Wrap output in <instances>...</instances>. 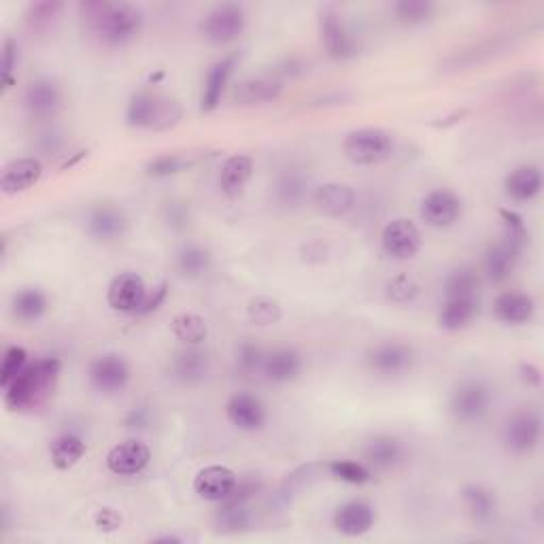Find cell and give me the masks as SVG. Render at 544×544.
Returning <instances> with one entry per match:
<instances>
[{"instance_id": "cell-1", "label": "cell", "mask_w": 544, "mask_h": 544, "mask_svg": "<svg viewBox=\"0 0 544 544\" xmlns=\"http://www.w3.org/2000/svg\"><path fill=\"white\" fill-rule=\"evenodd\" d=\"M85 22L92 28L98 41L107 47H126L139 39L145 26V13L132 3H107L92 0L79 5Z\"/></svg>"}, {"instance_id": "cell-2", "label": "cell", "mask_w": 544, "mask_h": 544, "mask_svg": "<svg viewBox=\"0 0 544 544\" xmlns=\"http://www.w3.org/2000/svg\"><path fill=\"white\" fill-rule=\"evenodd\" d=\"M62 362L58 357H41L30 362L28 368L9 387L3 389V404L11 413H24L41 406L60 379Z\"/></svg>"}, {"instance_id": "cell-3", "label": "cell", "mask_w": 544, "mask_h": 544, "mask_svg": "<svg viewBox=\"0 0 544 544\" xmlns=\"http://www.w3.org/2000/svg\"><path fill=\"white\" fill-rule=\"evenodd\" d=\"M183 119L181 102L156 90L134 92L126 105V124L136 130L164 132Z\"/></svg>"}, {"instance_id": "cell-4", "label": "cell", "mask_w": 544, "mask_h": 544, "mask_svg": "<svg viewBox=\"0 0 544 544\" xmlns=\"http://www.w3.org/2000/svg\"><path fill=\"white\" fill-rule=\"evenodd\" d=\"M396 139L385 128L364 126L345 134L343 153L355 166H377L394 156Z\"/></svg>"}, {"instance_id": "cell-5", "label": "cell", "mask_w": 544, "mask_h": 544, "mask_svg": "<svg viewBox=\"0 0 544 544\" xmlns=\"http://www.w3.org/2000/svg\"><path fill=\"white\" fill-rule=\"evenodd\" d=\"M491 387L483 379L466 377L451 389L449 411L459 423H479L491 408Z\"/></svg>"}, {"instance_id": "cell-6", "label": "cell", "mask_w": 544, "mask_h": 544, "mask_svg": "<svg viewBox=\"0 0 544 544\" xmlns=\"http://www.w3.org/2000/svg\"><path fill=\"white\" fill-rule=\"evenodd\" d=\"M247 28V11L238 3H219L204 13L200 34L213 45H228L243 37Z\"/></svg>"}, {"instance_id": "cell-7", "label": "cell", "mask_w": 544, "mask_h": 544, "mask_svg": "<svg viewBox=\"0 0 544 544\" xmlns=\"http://www.w3.org/2000/svg\"><path fill=\"white\" fill-rule=\"evenodd\" d=\"M319 37L323 51L334 62H347L360 54V43L353 37L343 13L334 7H323L319 13Z\"/></svg>"}, {"instance_id": "cell-8", "label": "cell", "mask_w": 544, "mask_h": 544, "mask_svg": "<svg viewBox=\"0 0 544 544\" xmlns=\"http://www.w3.org/2000/svg\"><path fill=\"white\" fill-rule=\"evenodd\" d=\"M542 438V417L534 408H519L510 413L502 428L504 449L513 455H530Z\"/></svg>"}, {"instance_id": "cell-9", "label": "cell", "mask_w": 544, "mask_h": 544, "mask_svg": "<svg viewBox=\"0 0 544 544\" xmlns=\"http://www.w3.org/2000/svg\"><path fill=\"white\" fill-rule=\"evenodd\" d=\"M132 368L124 355L100 353L88 366V383L102 396H115L130 385Z\"/></svg>"}, {"instance_id": "cell-10", "label": "cell", "mask_w": 544, "mask_h": 544, "mask_svg": "<svg viewBox=\"0 0 544 544\" xmlns=\"http://www.w3.org/2000/svg\"><path fill=\"white\" fill-rule=\"evenodd\" d=\"M83 230L98 243H115L128 234L130 217L117 204L98 202L85 213Z\"/></svg>"}, {"instance_id": "cell-11", "label": "cell", "mask_w": 544, "mask_h": 544, "mask_svg": "<svg viewBox=\"0 0 544 544\" xmlns=\"http://www.w3.org/2000/svg\"><path fill=\"white\" fill-rule=\"evenodd\" d=\"M423 247V234L413 219L396 217L381 232V249L396 262L413 260Z\"/></svg>"}, {"instance_id": "cell-12", "label": "cell", "mask_w": 544, "mask_h": 544, "mask_svg": "<svg viewBox=\"0 0 544 544\" xmlns=\"http://www.w3.org/2000/svg\"><path fill=\"white\" fill-rule=\"evenodd\" d=\"M462 213L464 200L449 187H436V190L425 194L419 204L421 221L434 230H447L455 226Z\"/></svg>"}, {"instance_id": "cell-13", "label": "cell", "mask_w": 544, "mask_h": 544, "mask_svg": "<svg viewBox=\"0 0 544 544\" xmlns=\"http://www.w3.org/2000/svg\"><path fill=\"white\" fill-rule=\"evenodd\" d=\"M149 292L145 279L134 270H124L115 275L107 285L109 309L119 315H136Z\"/></svg>"}, {"instance_id": "cell-14", "label": "cell", "mask_w": 544, "mask_h": 544, "mask_svg": "<svg viewBox=\"0 0 544 544\" xmlns=\"http://www.w3.org/2000/svg\"><path fill=\"white\" fill-rule=\"evenodd\" d=\"M415 360V349L406 343H398V340L374 345L366 353V366L379 377H400L415 366Z\"/></svg>"}, {"instance_id": "cell-15", "label": "cell", "mask_w": 544, "mask_h": 544, "mask_svg": "<svg viewBox=\"0 0 544 544\" xmlns=\"http://www.w3.org/2000/svg\"><path fill=\"white\" fill-rule=\"evenodd\" d=\"M226 419L238 432H260L268 423V408L264 400L249 391H236L226 402Z\"/></svg>"}, {"instance_id": "cell-16", "label": "cell", "mask_w": 544, "mask_h": 544, "mask_svg": "<svg viewBox=\"0 0 544 544\" xmlns=\"http://www.w3.org/2000/svg\"><path fill=\"white\" fill-rule=\"evenodd\" d=\"M238 485V474L224 464L204 466L194 476V493L209 504H221L232 496V491Z\"/></svg>"}, {"instance_id": "cell-17", "label": "cell", "mask_w": 544, "mask_h": 544, "mask_svg": "<svg viewBox=\"0 0 544 544\" xmlns=\"http://www.w3.org/2000/svg\"><path fill=\"white\" fill-rule=\"evenodd\" d=\"M151 464V449L139 438H128L113 445L105 457V466L115 476H139Z\"/></svg>"}, {"instance_id": "cell-18", "label": "cell", "mask_w": 544, "mask_h": 544, "mask_svg": "<svg viewBox=\"0 0 544 544\" xmlns=\"http://www.w3.org/2000/svg\"><path fill=\"white\" fill-rule=\"evenodd\" d=\"M238 60H241L238 51H232V54H226L224 58L215 60L207 68V75H204L202 90H200V111L202 113H213L221 105V100H224V94L228 90Z\"/></svg>"}, {"instance_id": "cell-19", "label": "cell", "mask_w": 544, "mask_h": 544, "mask_svg": "<svg viewBox=\"0 0 544 544\" xmlns=\"http://www.w3.org/2000/svg\"><path fill=\"white\" fill-rule=\"evenodd\" d=\"M374 521H377V510L362 498H351L343 502L332 515L334 530L345 538H360L368 534L374 527Z\"/></svg>"}, {"instance_id": "cell-20", "label": "cell", "mask_w": 544, "mask_h": 544, "mask_svg": "<svg viewBox=\"0 0 544 544\" xmlns=\"http://www.w3.org/2000/svg\"><path fill=\"white\" fill-rule=\"evenodd\" d=\"M62 88L56 79L37 77L24 90V109L34 119H49L62 107Z\"/></svg>"}, {"instance_id": "cell-21", "label": "cell", "mask_w": 544, "mask_h": 544, "mask_svg": "<svg viewBox=\"0 0 544 544\" xmlns=\"http://www.w3.org/2000/svg\"><path fill=\"white\" fill-rule=\"evenodd\" d=\"M170 379L179 385L194 387L207 381L211 374V357L202 347H183L168 364Z\"/></svg>"}, {"instance_id": "cell-22", "label": "cell", "mask_w": 544, "mask_h": 544, "mask_svg": "<svg viewBox=\"0 0 544 544\" xmlns=\"http://www.w3.org/2000/svg\"><path fill=\"white\" fill-rule=\"evenodd\" d=\"M355 190L349 183H340V181H330L317 185L313 194H311V202L313 207L326 217L332 219H340L353 211L355 207Z\"/></svg>"}, {"instance_id": "cell-23", "label": "cell", "mask_w": 544, "mask_h": 544, "mask_svg": "<svg viewBox=\"0 0 544 544\" xmlns=\"http://www.w3.org/2000/svg\"><path fill=\"white\" fill-rule=\"evenodd\" d=\"M404 445L402 440L391 434L372 436L362 449V462L372 472H389L404 462Z\"/></svg>"}, {"instance_id": "cell-24", "label": "cell", "mask_w": 544, "mask_h": 544, "mask_svg": "<svg viewBox=\"0 0 544 544\" xmlns=\"http://www.w3.org/2000/svg\"><path fill=\"white\" fill-rule=\"evenodd\" d=\"M43 177V162L34 156L11 160L0 175V190L5 196H17L32 190Z\"/></svg>"}, {"instance_id": "cell-25", "label": "cell", "mask_w": 544, "mask_h": 544, "mask_svg": "<svg viewBox=\"0 0 544 544\" xmlns=\"http://www.w3.org/2000/svg\"><path fill=\"white\" fill-rule=\"evenodd\" d=\"M536 315V300L517 289H506L496 300H493V317L504 326H527Z\"/></svg>"}, {"instance_id": "cell-26", "label": "cell", "mask_w": 544, "mask_h": 544, "mask_svg": "<svg viewBox=\"0 0 544 544\" xmlns=\"http://www.w3.org/2000/svg\"><path fill=\"white\" fill-rule=\"evenodd\" d=\"M304 368V357L294 347H277L266 351L262 364V377L270 383L285 385L296 381Z\"/></svg>"}, {"instance_id": "cell-27", "label": "cell", "mask_w": 544, "mask_h": 544, "mask_svg": "<svg viewBox=\"0 0 544 544\" xmlns=\"http://www.w3.org/2000/svg\"><path fill=\"white\" fill-rule=\"evenodd\" d=\"M283 88H285L283 81L272 75L247 77L234 85L232 100L241 107L268 105V102H275L283 94Z\"/></svg>"}, {"instance_id": "cell-28", "label": "cell", "mask_w": 544, "mask_h": 544, "mask_svg": "<svg viewBox=\"0 0 544 544\" xmlns=\"http://www.w3.org/2000/svg\"><path fill=\"white\" fill-rule=\"evenodd\" d=\"M542 170L538 164H519L504 177V194L519 204L532 202L542 192Z\"/></svg>"}, {"instance_id": "cell-29", "label": "cell", "mask_w": 544, "mask_h": 544, "mask_svg": "<svg viewBox=\"0 0 544 544\" xmlns=\"http://www.w3.org/2000/svg\"><path fill=\"white\" fill-rule=\"evenodd\" d=\"M462 504L466 515L476 525H491L498 517V496L496 491L481 483H468L462 487Z\"/></svg>"}, {"instance_id": "cell-30", "label": "cell", "mask_w": 544, "mask_h": 544, "mask_svg": "<svg viewBox=\"0 0 544 544\" xmlns=\"http://www.w3.org/2000/svg\"><path fill=\"white\" fill-rule=\"evenodd\" d=\"M253 177V160L247 153H234L219 170V190L228 200L241 198Z\"/></svg>"}, {"instance_id": "cell-31", "label": "cell", "mask_w": 544, "mask_h": 544, "mask_svg": "<svg viewBox=\"0 0 544 544\" xmlns=\"http://www.w3.org/2000/svg\"><path fill=\"white\" fill-rule=\"evenodd\" d=\"M277 204L285 209H298L304 200L311 198V181L298 168H285L272 185Z\"/></svg>"}, {"instance_id": "cell-32", "label": "cell", "mask_w": 544, "mask_h": 544, "mask_svg": "<svg viewBox=\"0 0 544 544\" xmlns=\"http://www.w3.org/2000/svg\"><path fill=\"white\" fill-rule=\"evenodd\" d=\"M519 260H521V251L502 238V241L489 245V249L485 251V260H483L485 277L491 283H504L513 277Z\"/></svg>"}, {"instance_id": "cell-33", "label": "cell", "mask_w": 544, "mask_h": 544, "mask_svg": "<svg viewBox=\"0 0 544 544\" xmlns=\"http://www.w3.org/2000/svg\"><path fill=\"white\" fill-rule=\"evenodd\" d=\"M88 453V445L81 434L77 432H60L49 442V459L51 466L58 472L73 470L81 459Z\"/></svg>"}, {"instance_id": "cell-34", "label": "cell", "mask_w": 544, "mask_h": 544, "mask_svg": "<svg viewBox=\"0 0 544 544\" xmlns=\"http://www.w3.org/2000/svg\"><path fill=\"white\" fill-rule=\"evenodd\" d=\"M215 513V527L221 534H241L247 532L253 523V510L251 502L230 496L221 504H217Z\"/></svg>"}, {"instance_id": "cell-35", "label": "cell", "mask_w": 544, "mask_h": 544, "mask_svg": "<svg viewBox=\"0 0 544 544\" xmlns=\"http://www.w3.org/2000/svg\"><path fill=\"white\" fill-rule=\"evenodd\" d=\"M476 315H479V298H445L436 323L445 332H459L468 328Z\"/></svg>"}, {"instance_id": "cell-36", "label": "cell", "mask_w": 544, "mask_h": 544, "mask_svg": "<svg viewBox=\"0 0 544 544\" xmlns=\"http://www.w3.org/2000/svg\"><path fill=\"white\" fill-rule=\"evenodd\" d=\"M49 311V298L41 287H22L11 298V313L20 323H37Z\"/></svg>"}, {"instance_id": "cell-37", "label": "cell", "mask_w": 544, "mask_h": 544, "mask_svg": "<svg viewBox=\"0 0 544 544\" xmlns=\"http://www.w3.org/2000/svg\"><path fill=\"white\" fill-rule=\"evenodd\" d=\"M213 266V253L198 243L183 245L175 255V268L185 279H200Z\"/></svg>"}, {"instance_id": "cell-38", "label": "cell", "mask_w": 544, "mask_h": 544, "mask_svg": "<svg viewBox=\"0 0 544 544\" xmlns=\"http://www.w3.org/2000/svg\"><path fill=\"white\" fill-rule=\"evenodd\" d=\"M170 332L183 347H202L209 338V323L198 313H179L170 321Z\"/></svg>"}, {"instance_id": "cell-39", "label": "cell", "mask_w": 544, "mask_h": 544, "mask_svg": "<svg viewBox=\"0 0 544 544\" xmlns=\"http://www.w3.org/2000/svg\"><path fill=\"white\" fill-rule=\"evenodd\" d=\"M481 275L472 266H459L451 270L442 283L445 298H479Z\"/></svg>"}, {"instance_id": "cell-40", "label": "cell", "mask_w": 544, "mask_h": 544, "mask_svg": "<svg viewBox=\"0 0 544 544\" xmlns=\"http://www.w3.org/2000/svg\"><path fill=\"white\" fill-rule=\"evenodd\" d=\"M504 49V39L502 37H496V39H489V41H483L479 45H472L470 49H464L459 51V54H453L445 66L447 71H464V68L468 66H474V64H481L483 60H489L498 54V51Z\"/></svg>"}, {"instance_id": "cell-41", "label": "cell", "mask_w": 544, "mask_h": 544, "mask_svg": "<svg viewBox=\"0 0 544 544\" xmlns=\"http://www.w3.org/2000/svg\"><path fill=\"white\" fill-rule=\"evenodd\" d=\"M326 470L334 481L355 487L370 483L374 476V472L362 462V459H332V462L326 464Z\"/></svg>"}, {"instance_id": "cell-42", "label": "cell", "mask_w": 544, "mask_h": 544, "mask_svg": "<svg viewBox=\"0 0 544 544\" xmlns=\"http://www.w3.org/2000/svg\"><path fill=\"white\" fill-rule=\"evenodd\" d=\"M192 164V158L183 156V153H160L145 164V175L153 179H168L190 170Z\"/></svg>"}, {"instance_id": "cell-43", "label": "cell", "mask_w": 544, "mask_h": 544, "mask_svg": "<svg viewBox=\"0 0 544 544\" xmlns=\"http://www.w3.org/2000/svg\"><path fill=\"white\" fill-rule=\"evenodd\" d=\"M247 319L258 328L277 326L283 319V306L279 304V300L270 296H255L247 304Z\"/></svg>"}, {"instance_id": "cell-44", "label": "cell", "mask_w": 544, "mask_h": 544, "mask_svg": "<svg viewBox=\"0 0 544 544\" xmlns=\"http://www.w3.org/2000/svg\"><path fill=\"white\" fill-rule=\"evenodd\" d=\"M391 11H394L400 24L421 26L432 20L436 13V5L432 0H398V3L391 5Z\"/></svg>"}, {"instance_id": "cell-45", "label": "cell", "mask_w": 544, "mask_h": 544, "mask_svg": "<svg viewBox=\"0 0 544 544\" xmlns=\"http://www.w3.org/2000/svg\"><path fill=\"white\" fill-rule=\"evenodd\" d=\"M62 11L64 3H60V0H41V3H32L24 13L26 26L34 32H43L58 20Z\"/></svg>"}, {"instance_id": "cell-46", "label": "cell", "mask_w": 544, "mask_h": 544, "mask_svg": "<svg viewBox=\"0 0 544 544\" xmlns=\"http://www.w3.org/2000/svg\"><path fill=\"white\" fill-rule=\"evenodd\" d=\"M419 294H421V285L413 275H408V272H400V275L391 277L385 285L387 300L400 306L413 304L419 298Z\"/></svg>"}, {"instance_id": "cell-47", "label": "cell", "mask_w": 544, "mask_h": 544, "mask_svg": "<svg viewBox=\"0 0 544 544\" xmlns=\"http://www.w3.org/2000/svg\"><path fill=\"white\" fill-rule=\"evenodd\" d=\"M28 364H30V355L26 347L22 345L7 347L3 355V364H0V389L9 387L28 368Z\"/></svg>"}, {"instance_id": "cell-48", "label": "cell", "mask_w": 544, "mask_h": 544, "mask_svg": "<svg viewBox=\"0 0 544 544\" xmlns=\"http://www.w3.org/2000/svg\"><path fill=\"white\" fill-rule=\"evenodd\" d=\"M500 219L504 224V241L523 253V249L530 245V230L525 226V219L513 209H500Z\"/></svg>"}, {"instance_id": "cell-49", "label": "cell", "mask_w": 544, "mask_h": 544, "mask_svg": "<svg viewBox=\"0 0 544 544\" xmlns=\"http://www.w3.org/2000/svg\"><path fill=\"white\" fill-rule=\"evenodd\" d=\"M264 357H266V351L258 343H253V340H243L236 349V368L238 372H243L245 377H251V374L262 372Z\"/></svg>"}, {"instance_id": "cell-50", "label": "cell", "mask_w": 544, "mask_h": 544, "mask_svg": "<svg viewBox=\"0 0 544 544\" xmlns=\"http://www.w3.org/2000/svg\"><path fill=\"white\" fill-rule=\"evenodd\" d=\"M17 64H20V45H17V41L13 37H7L3 41V60H0V83H3V94H7L17 77H15V68Z\"/></svg>"}, {"instance_id": "cell-51", "label": "cell", "mask_w": 544, "mask_h": 544, "mask_svg": "<svg viewBox=\"0 0 544 544\" xmlns=\"http://www.w3.org/2000/svg\"><path fill=\"white\" fill-rule=\"evenodd\" d=\"M164 224L175 230V232H183L190 228L192 224V211H190V202L185 200H170L164 204Z\"/></svg>"}, {"instance_id": "cell-52", "label": "cell", "mask_w": 544, "mask_h": 544, "mask_svg": "<svg viewBox=\"0 0 544 544\" xmlns=\"http://www.w3.org/2000/svg\"><path fill=\"white\" fill-rule=\"evenodd\" d=\"M166 300H168V281H160L158 285L149 287V292H147V296H145V300L141 304V309L134 317H147L151 313L160 311Z\"/></svg>"}, {"instance_id": "cell-53", "label": "cell", "mask_w": 544, "mask_h": 544, "mask_svg": "<svg viewBox=\"0 0 544 544\" xmlns=\"http://www.w3.org/2000/svg\"><path fill=\"white\" fill-rule=\"evenodd\" d=\"M92 523H94V527L98 532L113 534V532L119 530V527H122V515H119L117 510L111 508V506H100V508L94 510Z\"/></svg>"}, {"instance_id": "cell-54", "label": "cell", "mask_w": 544, "mask_h": 544, "mask_svg": "<svg viewBox=\"0 0 544 544\" xmlns=\"http://www.w3.org/2000/svg\"><path fill=\"white\" fill-rule=\"evenodd\" d=\"M151 419H153V413H151L149 406H145V404L132 406L130 411L126 413V417H124V428H128V430H145L151 425Z\"/></svg>"}, {"instance_id": "cell-55", "label": "cell", "mask_w": 544, "mask_h": 544, "mask_svg": "<svg viewBox=\"0 0 544 544\" xmlns=\"http://www.w3.org/2000/svg\"><path fill=\"white\" fill-rule=\"evenodd\" d=\"M519 379L523 385L532 387V389H540L542 387V370L540 366H536L534 362H521L519 368Z\"/></svg>"}, {"instance_id": "cell-56", "label": "cell", "mask_w": 544, "mask_h": 544, "mask_svg": "<svg viewBox=\"0 0 544 544\" xmlns=\"http://www.w3.org/2000/svg\"><path fill=\"white\" fill-rule=\"evenodd\" d=\"M468 113H470L468 109L455 111L453 115H449V117H447V122H438V124H434V126H438V128H447V126H451V124H459V122H462V119H464Z\"/></svg>"}, {"instance_id": "cell-57", "label": "cell", "mask_w": 544, "mask_h": 544, "mask_svg": "<svg viewBox=\"0 0 544 544\" xmlns=\"http://www.w3.org/2000/svg\"><path fill=\"white\" fill-rule=\"evenodd\" d=\"M153 542H170V544H179L181 538L179 536H160V538H153Z\"/></svg>"}]
</instances>
